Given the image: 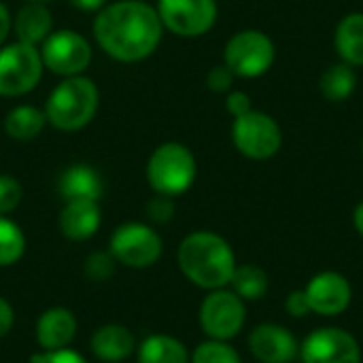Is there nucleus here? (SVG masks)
<instances>
[{"mask_svg":"<svg viewBox=\"0 0 363 363\" xmlns=\"http://www.w3.org/2000/svg\"><path fill=\"white\" fill-rule=\"evenodd\" d=\"M157 9L143 0H119L102 6L94 19V36L102 51L117 62H140L162 40Z\"/></svg>","mask_w":363,"mask_h":363,"instance_id":"nucleus-1","label":"nucleus"},{"mask_svg":"<svg viewBox=\"0 0 363 363\" xmlns=\"http://www.w3.org/2000/svg\"><path fill=\"white\" fill-rule=\"evenodd\" d=\"M181 272L202 289H223L236 270V255L230 242L215 232H194L179 247Z\"/></svg>","mask_w":363,"mask_h":363,"instance_id":"nucleus-2","label":"nucleus"},{"mask_svg":"<svg viewBox=\"0 0 363 363\" xmlns=\"http://www.w3.org/2000/svg\"><path fill=\"white\" fill-rule=\"evenodd\" d=\"M100 94L91 79L77 74L64 77L62 83L49 94L45 104L47 123L62 132H77L85 128L98 111Z\"/></svg>","mask_w":363,"mask_h":363,"instance_id":"nucleus-3","label":"nucleus"},{"mask_svg":"<svg viewBox=\"0 0 363 363\" xmlns=\"http://www.w3.org/2000/svg\"><path fill=\"white\" fill-rule=\"evenodd\" d=\"M198 164L194 153L181 143L160 145L147 162V181L155 194L181 196L196 181Z\"/></svg>","mask_w":363,"mask_h":363,"instance_id":"nucleus-4","label":"nucleus"},{"mask_svg":"<svg viewBox=\"0 0 363 363\" xmlns=\"http://www.w3.org/2000/svg\"><path fill=\"white\" fill-rule=\"evenodd\" d=\"M277 57L272 38L262 30H240L228 43L223 51V64L240 79H257L266 74Z\"/></svg>","mask_w":363,"mask_h":363,"instance_id":"nucleus-5","label":"nucleus"},{"mask_svg":"<svg viewBox=\"0 0 363 363\" xmlns=\"http://www.w3.org/2000/svg\"><path fill=\"white\" fill-rule=\"evenodd\" d=\"M43 57L36 45L15 40L0 47V96L17 98L32 91L43 77Z\"/></svg>","mask_w":363,"mask_h":363,"instance_id":"nucleus-6","label":"nucleus"},{"mask_svg":"<svg viewBox=\"0 0 363 363\" xmlns=\"http://www.w3.org/2000/svg\"><path fill=\"white\" fill-rule=\"evenodd\" d=\"M232 143L247 160L264 162L274 157L283 145V132L277 119L262 111H249L232 123Z\"/></svg>","mask_w":363,"mask_h":363,"instance_id":"nucleus-7","label":"nucleus"},{"mask_svg":"<svg viewBox=\"0 0 363 363\" xmlns=\"http://www.w3.org/2000/svg\"><path fill=\"white\" fill-rule=\"evenodd\" d=\"M247 321V306L230 289H213L200 306V325L211 340L236 338Z\"/></svg>","mask_w":363,"mask_h":363,"instance_id":"nucleus-8","label":"nucleus"},{"mask_svg":"<svg viewBox=\"0 0 363 363\" xmlns=\"http://www.w3.org/2000/svg\"><path fill=\"white\" fill-rule=\"evenodd\" d=\"M160 234L145 223H123L111 236V255L128 268H149L162 255Z\"/></svg>","mask_w":363,"mask_h":363,"instance_id":"nucleus-9","label":"nucleus"},{"mask_svg":"<svg viewBox=\"0 0 363 363\" xmlns=\"http://www.w3.org/2000/svg\"><path fill=\"white\" fill-rule=\"evenodd\" d=\"M43 66L62 77H77L91 62V47L87 38L74 30H57L51 32L40 43Z\"/></svg>","mask_w":363,"mask_h":363,"instance_id":"nucleus-10","label":"nucleus"},{"mask_svg":"<svg viewBox=\"0 0 363 363\" xmlns=\"http://www.w3.org/2000/svg\"><path fill=\"white\" fill-rule=\"evenodd\" d=\"M162 26L183 38L206 34L217 21L215 0H157Z\"/></svg>","mask_w":363,"mask_h":363,"instance_id":"nucleus-11","label":"nucleus"},{"mask_svg":"<svg viewBox=\"0 0 363 363\" xmlns=\"http://www.w3.org/2000/svg\"><path fill=\"white\" fill-rule=\"evenodd\" d=\"M302 363H362V349L355 336L342 328H321L300 345Z\"/></svg>","mask_w":363,"mask_h":363,"instance_id":"nucleus-12","label":"nucleus"},{"mask_svg":"<svg viewBox=\"0 0 363 363\" xmlns=\"http://www.w3.org/2000/svg\"><path fill=\"white\" fill-rule=\"evenodd\" d=\"M304 294L308 298L311 313H317L321 317L342 315L353 300V289L349 279L332 270L315 274L304 287Z\"/></svg>","mask_w":363,"mask_h":363,"instance_id":"nucleus-13","label":"nucleus"},{"mask_svg":"<svg viewBox=\"0 0 363 363\" xmlns=\"http://www.w3.org/2000/svg\"><path fill=\"white\" fill-rule=\"evenodd\" d=\"M249 349L259 363H291L300 355L296 336L277 323L257 325L249 336Z\"/></svg>","mask_w":363,"mask_h":363,"instance_id":"nucleus-14","label":"nucleus"},{"mask_svg":"<svg viewBox=\"0 0 363 363\" xmlns=\"http://www.w3.org/2000/svg\"><path fill=\"white\" fill-rule=\"evenodd\" d=\"M100 206L89 200H72L66 202L60 213V230L70 240H87L100 228Z\"/></svg>","mask_w":363,"mask_h":363,"instance_id":"nucleus-15","label":"nucleus"},{"mask_svg":"<svg viewBox=\"0 0 363 363\" xmlns=\"http://www.w3.org/2000/svg\"><path fill=\"white\" fill-rule=\"evenodd\" d=\"M77 334V319L66 308H49L36 323V340L45 351L66 349Z\"/></svg>","mask_w":363,"mask_h":363,"instance_id":"nucleus-16","label":"nucleus"},{"mask_svg":"<svg viewBox=\"0 0 363 363\" xmlns=\"http://www.w3.org/2000/svg\"><path fill=\"white\" fill-rule=\"evenodd\" d=\"M60 196L66 202L72 200H89V202H98L104 194V185L100 174L85 164H74L70 168H66L60 177Z\"/></svg>","mask_w":363,"mask_h":363,"instance_id":"nucleus-17","label":"nucleus"},{"mask_svg":"<svg viewBox=\"0 0 363 363\" xmlns=\"http://www.w3.org/2000/svg\"><path fill=\"white\" fill-rule=\"evenodd\" d=\"M134 349H136L134 334L128 328L117 325V323L104 325L96 330L91 336V351L102 362H123L125 357L134 353Z\"/></svg>","mask_w":363,"mask_h":363,"instance_id":"nucleus-18","label":"nucleus"},{"mask_svg":"<svg viewBox=\"0 0 363 363\" xmlns=\"http://www.w3.org/2000/svg\"><path fill=\"white\" fill-rule=\"evenodd\" d=\"M13 30L17 34V40L28 45H40L53 30V17L51 11L43 2H28L17 11V17L13 21Z\"/></svg>","mask_w":363,"mask_h":363,"instance_id":"nucleus-19","label":"nucleus"},{"mask_svg":"<svg viewBox=\"0 0 363 363\" xmlns=\"http://www.w3.org/2000/svg\"><path fill=\"white\" fill-rule=\"evenodd\" d=\"M334 45L340 60L349 66H363V13L355 11L345 15L334 34Z\"/></svg>","mask_w":363,"mask_h":363,"instance_id":"nucleus-20","label":"nucleus"},{"mask_svg":"<svg viewBox=\"0 0 363 363\" xmlns=\"http://www.w3.org/2000/svg\"><path fill=\"white\" fill-rule=\"evenodd\" d=\"M45 125H47L45 111H40L36 106H30V104L15 106L4 117V132H6V136L13 138V140H19V143L34 140L36 136H40Z\"/></svg>","mask_w":363,"mask_h":363,"instance_id":"nucleus-21","label":"nucleus"},{"mask_svg":"<svg viewBox=\"0 0 363 363\" xmlns=\"http://www.w3.org/2000/svg\"><path fill=\"white\" fill-rule=\"evenodd\" d=\"M138 363H189V353L181 340L155 334L140 345Z\"/></svg>","mask_w":363,"mask_h":363,"instance_id":"nucleus-22","label":"nucleus"},{"mask_svg":"<svg viewBox=\"0 0 363 363\" xmlns=\"http://www.w3.org/2000/svg\"><path fill=\"white\" fill-rule=\"evenodd\" d=\"M357 87V74L353 66L340 62L325 68V72L319 79V89L328 102H345L353 96Z\"/></svg>","mask_w":363,"mask_h":363,"instance_id":"nucleus-23","label":"nucleus"},{"mask_svg":"<svg viewBox=\"0 0 363 363\" xmlns=\"http://www.w3.org/2000/svg\"><path fill=\"white\" fill-rule=\"evenodd\" d=\"M230 285H232V291L240 300L255 302V300H262L268 294V274L255 264L236 266Z\"/></svg>","mask_w":363,"mask_h":363,"instance_id":"nucleus-24","label":"nucleus"},{"mask_svg":"<svg viewBox=\"0 0 363 363\" xmlns=\"http://www.w3.org/2000/svg\"><path fill=\"white\" fill-rule=\"evenodd\" d=\"M26 251V236L17 223L0 215V266H13Z\"/></svg>","mask_w":363,"mask_h":363,"instance_id":"nucleus-25","label":"nucleus"},{"mask_svg":"<svg viewBox=\"0 0 363 363\" xmlns=\"http://www.w3.org/2000/svg\"><path fill=\"white\" fill-rule=\"evenodd\" d=\"M191 363H242L240 355L236 353L234 347H230L223 340H208L202 342L194 355H191Z\"/></svg>","mask_w":363,"mask_h":363,"instance_id":"nucleus-26","label":"nucleus"},{"mask_svg":"<svg viewBox=\"0 0 363 363\" xmlns=\"http://www.w3.org/2000/svg\"><path fill=\"white\" fill-rule=\"evenodd\" d=\"M21 202V185L9 174H0V215L15 211Z\"/></svg>","mask_w":363,"mask_h":363,"instance_id":"nucleus-27","label":"nucleus"},{"mask_svg":"<svg viewBox=\"0 0 363 363\" xmlns=\"http://www.w3.org/2000/svg\"><path fill=\"white\" fill-rule=\"evenodd\" d=\"M115 257L111 253H91L85 262V272L94 281H106L113 274Z\"/></svg>","mask_w":363,"mask_h":363,"instance_id":"nucleus-28","label":"nucleus"},{"mask_svg":"<svg viewBox=\"0 0 363 363\" xmlns=\"http://www.w3.org/2000/svg\"><path fill=\"white\" fill-rule=\"evenodd\" d=\"M174 215V202L170 196H162L157 194L155 198H151L147 202V217L153 223H168Z\"/></svg>","mask_w":363,"mask_h":363,"instance_id":"nucleus-29","label":"nucleus"},{"mask_svg":"<svg viewBox=\"0 0 363 363\" xmlns=\"http://www.w3.org/2000/svg\"><path fill=\"white\" fill-rule=\"evenodd\" d=\"M206 85L215 94H228V91H232V85H234V72L225 64L215 66L206 74Z\"/></svg>","mask_w":363,"mask_h":363,"instance_id":"nucleus-30","label":"nucleus"},{"mask_svg":"<svg viewBox=\"0 0 363 363\" xmlns=\"http://www.w3.org/2000/svg\"><path fill=\"white\" fill-rule=\"evenodd\" d=\"M32 363H87L77 351L70 349H57V351H45L32 355Z\"/></svg>","mask_w":363,"mask_h":363,"instance_id":"nucleus-31","label":"nucleus"},{"mask_svg":"<svg viewBox=\"0 0 363 363\" xmlns=\"http://www.w3.org/2000/svg\"><path fill=\"white\" fill-rule=\"evenodd\" d=\"M225 108H228V113H230L234 119L247 115L249 111H253V108H251V98H249V94H245V91H240V89L228 91Z\"/></svg>","mask_w":363,"mask_h":363,"instance_id":"nucleus-32","label":"nucleus"},{"mask_svg":"<svg viewBox=\"0 0 363 363\" xmlns=\"http://www.w3.org/2000/svg\"><path fill=\"white\" fill-rule=\"evenodd\" d=\"M285 311L287 315L296 317V319H302L311 313V304H308V298L304 294V289L300 291H291L285 300Z\"/></svg>","mask_w":363,"mask_h":363,"instance_id":"nucleus-33","label":"nucleus"},{"mask_svg":"<svg viewBox=\"0 0 363 363\" xmlns=\"http://www.w3.org/2000/svg\"><path fill=\"white\" fill-rule=\"evenodd\" d=\"M13 323H15V313H13V308H11V304H9L4 298H0V338H4V336L11 332Z\"/></svg>","mask_w":363,"mask_h":363,"instance_id":"nucleus-34","label":"nucleus"},{"mask_svg":"<svg viewBox=\"0 0 363 363\" xmlns=\"http://www.w3.org/2000/svg\"><path fill=\"white\" fill-rule=\"evenodd\" d=\"M11 28H13V19H11V13H9V9L0 2V45L6 40V36H9V32H11Z\"/></svg>","mask_w":363,"mask_h":363,"instance_id":"nucleus-35","label":"nucleus"},{"mask_svg":"<svg viewBox=\"0 0 363 363\" xmlns=\"http://www.w3.org/2000/svg\"><path fill=\"white\" fill-rule=\"evenodd\" d=\"M72 6L81 9V11H100L102 6H106V0H68Z\"/></svg>","mask_w":363,"mask_h":363,"instance_id":"nucleus-36","label":"nucleus"},{"mask_svg":"<svg viewBox=\"0 0 363 363\" xmlns=\"http://www.w3.org/2000/svg\"><path fill=\"white\" fill-rule=\"evenodd\" d=\"M353 223H355L357 234L363 238V202L357 204V208H355V213H353Z\"/></svg>","mask_w":363,"mask_h":363,"instance_id":"nucleus-37","label":"nucleus"},{"mask_svg":"<svg viewBox=\"0 0 363 363\" xmlns=\"http://www.w3.org/2000/svg\"><path fill=\"white\" fill-rule=\"evenodd\" d=\"M28 2H45V0H28Z\"/></svg>","mask_w":363,"mask_h":363,"instance_id":"nucleus-38","label":"nucleus"},{"mask_svg":"<svg viewBox=\"0 0 363 363\" xmlns=\"http://www.w3.org/2000/svg\"><path fill=\"white\" fill-rule=\"evenodd\" d=\"M362 151H363V140H362Z\"/></svg>","mask_w":363,"mask_h":363,"instance_id":"nucleus-39","label":"nucleus"}]
</instances>
